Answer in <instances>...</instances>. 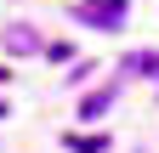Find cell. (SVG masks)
<instances>
[{
	"label": "cell",
	"mask_w": 159,
	"mask_h": 153,
	"mask_svg": "<svg viewBox=\"0 0 159 153\" xmlns=\"http://www.w3.org/2000/svg\"><path fill=\"white\" fill-rule=\"evenodd\" d=\"M119 17H125V0H85V23H97V28H119Z\"/></svg>",
	"instance_id": "obj_1"
},
{
	"label": "cell",
	"mask_w": 159,
	"mask_h": 153,
	"mask_svg": "<svg viewBox=\"0 0 159 153\" xmlns=\"http://www.w3.org/2000/svg\"><path fill=\"white\" fill-rule=\"evenodd\" d=\"M6 46H11V51H34L40 40H34V34H29V28H6Z\"/></svg>",
	"instance_id": "obj_2"
},
{
	"label": "cell",
	"mask_w": 159,
	"mask_h": 153,
	"mask_svg": "<svg viewBox=\"0 0 159 153\" xmlns=\"http://www.w3.org/2000/svg\"><path fill=\"white\" fill-rule=\"evenodd\" d=\"M68 147H74V153H102L108 136H68Z\"/></svg>",
	"instance_id": "obj_3"
},
{
	"label": "cell",
	"mask_w": 159,
	"mask_h": 153,
	"mask_svg": "<svg viewBox=\"0 0 159 153\" xmlns=\"http://www.w3.org/2000/svg\"><path fill=\"white\" fill-rule=\"evenodd\" d=\"M108 97H114V91H97V97H85V119H91V113H102V108H108Z\"/></svg>",
	"instance_id": "obj_4"
},
{
	"label": "cell",
	"mask_w": 159,
	"mask_h": 153,
	"mask_svg": "<svg viewBox=\"0 0 159 153\" xmlns=\"http://www.w3.org/2000/svg\"><path fill=\"white\" fill-rule=\"evenodd\" d=\"M131 68H142V74H153V80H159V57H136Z\"/></svg>",
	"instance_id": "obj_5"
},
{
	"label": "cell",
	"mask_w": 159,
	"mask_h": 153,
	"mask_svg": "<svg viewBox=\"0 0 159 153\" xmlns=\"http://www.w3.org/2000/svg\"><path fill=\"white\" fill-rule=\"evenodd\" d=\"M0 85H6V68H0Z\"/></svg>",
	"instance_id": "obj_6"
},
{
	"label": "cell",
	"mask_w": 159,
	"mask_h": 153,
	"mask_svg": "<svg viewBox=\"0 0 159 153\" xmlns=\"http://www.w3.org/2000/svg\"><path fill=\"white\" fill-rule=\"evenodd\" d=\"M0 119H6V102H0Z\"/></svg>",
	"instance_id": "obj_7"
}]
</instances>
